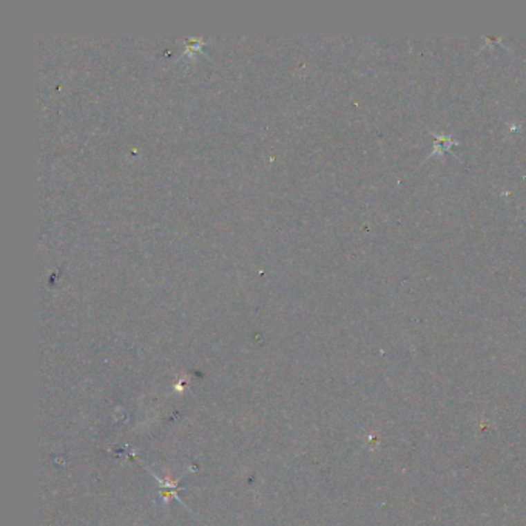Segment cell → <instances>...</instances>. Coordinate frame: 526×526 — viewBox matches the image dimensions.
I'll return each instance as SVG.
<instances>
[{
  "mask_svg": "<svg viewBox=\"0 0 526 526\" xmlns=\"http://www.w3.org/2000/svg\"><path fill=\"white\" fill-rule=\"evenodd\" d=\"M434 136L437 139V142L434 145V151H432L428 158H432L435 155H442V153H444V151H451L452 145L458 144L457 139H454L452 136H443V135H434Z\"/></svg>",
  "mask_w": 526,
  "mask_h": 526,
  "instance_id": "6da1fadb",
  "label": "cell"
}]
</instances>
